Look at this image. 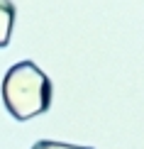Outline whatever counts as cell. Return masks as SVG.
Wrapping results in <instances>:
<instances>
[{
    "label": "cell",
    "mask_w": 144,
    "mask_h": 149,
    "mask_svg": "<svg viewBox=\"0 0 144 149\" xmlns=\"http://www.w3.org/2000/svg\"><path fill=\"white\" fill-rule=\"evenodd\" d=\"M3 103L15 120H29L47 113L51 105V78L32 61L10 66L0 86Z\"/></svg>",
    "instance_id": "1"
},
{
    "label": "cell",
    "mask_w": 144,
    "mask_h": 149,
    "mask_svg": "<svg viewBox=\"0 0 144 149\" xmlns=\"http://www.w3.org/2000/svg\"><path fill=\"white\" fill-rule=\"evenodd\" d=\"M12 27H15V3L12 0H0V47L10 44Z\"/></svg>",
    "instance_id": "2"
},
{
    "label": "cell",
    "mask_w": 144,
    "mask_h": 149,
    "mask_svg": "<svg viewBox=\"0 0 144 149\" xmlns=\"http://www.w3.org/2000/svg\"><path fill=\"white\" fill-rule=\"evenodd\" d=\"M32 149H93V147H78V144H66V142H54V139H39Z\"/></svg>",
    "instance_id": "3"
}]
</instances>
